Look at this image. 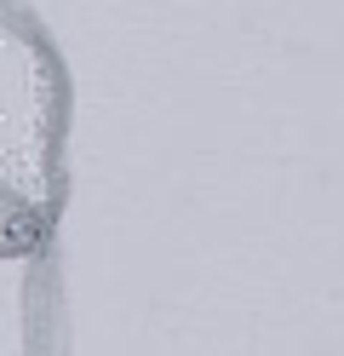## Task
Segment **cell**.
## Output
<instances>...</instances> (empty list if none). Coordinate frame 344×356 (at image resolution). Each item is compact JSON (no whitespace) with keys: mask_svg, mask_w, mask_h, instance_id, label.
Segmentation results:
<instances>
[{"mask_svg":"<svg viewBox=\"0 0 344 356\" xmlns=\"http://www.w3.org/2000/svg\"><path fill=\"white\" fill-rule=\"evenodd\" d=\"M0 236H6V225H0Z\"/></svg>","mask_w":344,"mask_h":356,"instance_id":"obj_1","label":"cell"}]
</instances>
